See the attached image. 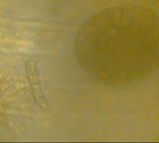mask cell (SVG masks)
Masks as SVG:
<instances>
[{
    "label": "cell",
    "mask_w": 159,
    "mask_h": 143,
    "mask_svg": "<svg viewBox=\"0 0 159 143\" xmlns=\"http://www.w3.org/2000/svg\"><path fill=\"white\" fill-rule=\"evenodd\" d=\"M75 54L86 76L105 87L146 80L159 70V14L136 5L95 13L79 28Z\"/></svg>",
    "instance_id": "6da1fadb"
},
{
    "label": "cell",
    "mask_w": 159,
    "mask_h": 143,
    "mask_svg": "<svg viewBox=\"0 0 159 143\" xmlns=\"http://www.w3.org/2000/svg\"><path fill=\"white\" fill-rule=\"evenodd\" d=\"M25 70H26L28 82H29V85H30V88H31L35 104L41 109H46L48 107V104H47L44 95H43L42 88L40 86L35 61L34 59L28 60L25 64Z\"/></svg>",
    "instance_id": "7a4b0ae2"
}]
</instances>
